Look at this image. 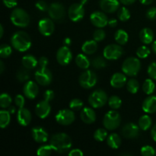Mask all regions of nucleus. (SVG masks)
I'll use <instances>...</instances> for the list:
<instances>
[{
	"label": "nucleus",
	"mask_w": 156,
	"mask_h": 156,
	"mask_svg": "<svg viewBox=\"0 0 156 156\" xmlns=\"http://www.w3.org/2000/svg\"><path fill=\"white\" fill-rule=\"evenodd\" d=\"M50 144L58 153H65L71 149L72 140L66 133H59L52 136Z\"/></svg>",
	"instance_id": "nucleus-1"
},
{
	"label": "nucleus",
	"mask_w": 156,
	"mask_h": 156,
	"mask_svg": "<svg viewBox=\"0 0 156 156\" xmlns=\"http://www.w3.org/2000/svg\"><path fill=\"white\" fill-rule=\"evenodd\" d=\"M12 45L20 52L27 51L31 47V39L26 32L19 30L12 35L11 38Z\"/></svg>",
	"instance_id": "nucleus-2"
},
{
	"label": "nucleus",
	"mask_w": 156,
	"mask_h": 156,
	"mask_svg": "<svg viewBox=\"0 0 156 156\" xmlns=\"http://www.w3.org/2000/svg\"><path fill=\"white\" fill-rule=\"evenodd\" d=\"M10 19L14 25L20 27H27L30 22V16L27 12L20 8H17L12 11Z\"/></svg>",
	"instance_id": "nucleus-3"
},
{
	"label": "nucleus",
	"mask_w": 156,
	"mask_h": 156,
	"mask_svg": "<svg viewBox=\"0 0 156 156\" xmlns=\"http://www.w3.org/2000/svg\"><path fill=\"white\" fill-rule=\"evenodd\" d=\"M141 69L140 59L135 57H129L124 60L122 65V71L128 76H136Z\"/></svg>",
	"instance_id": "nucleus-4"
},
{
	"label": "nucleus",
	"mask_w": 156,
	"mask_h": 156,
	"mask_svg": "<svg viewBox=\"0 0 156 156\" xmlns=\"http://www.w3.org/2000/svg\"><path fill=\"white\" fill-rule=\"evenodd\" d=\"M121 123V116L117 111H110L104 117L103 124L108 130H114L120 126Z\"/></svg>",
	"instance_id": "nucleus-5"
},
{
	"label": "nucleus",
	"mask_w": 156,
	"mask_h": 156,
	"mask_svg": "<svg viewBox=\"0 0 156 156\" xmlns=\"http://www.w3.org/2000/svg\"><path fill=\"white\" fill-rule=\"evenodd\" d=\"M108 101V94L101 89H97L94 91L88 98V103L94 108H102Z\"/></svg>",
	"instance_id": "nucleus-6"
},
{
	"label": "nucleus",
	"mask_w": 156,
	"mask_h": 156,
	"mask_svg": "<svg viewBox=\"0 0 156 156\" xmlns=\"http://www.w3.org/2000/svg\"><path fill=\"white\" fill-rule=\"evenodd\" d=\"M48 14L53 21L62 22L66 18L65 7L59 2H53L49 6Z\"/></svg>",
	"instance_id": "nucleus-7"
},
{
	"label": "nucleus",
	"mask_w": 156,
	"mask_h": 156,
	"mask_svg": "<svg viewBox=\"0 0 156 156\" xmlns=\"http://www.w3.org/2000/svg\"><path fill=\"white\" fill-rule=\"evenodd\" d=\"M79 82L82 88L89 89L95 86L98 82V76L94 72L91 70H86L80 75Z\"/></svg>",
	"instance_id": "nucleus-8"
},
{
	"label": "nucleus",
	"mask_w": 156,
	"mask_h": 156,
	"mask_svg": "<svg viewBox=\"0 0 156 156\" xmlns=\"http://www.w3.org/2000/svg\"><path fill=\"white\" fill-rule=\"evenodd\" d=\"M56 122L62 126H69L76 120V116L72 110L63 109L58 111L55 117Z\"/></svg>",
	"instance_id": "nucleus-9"
},
{
	"label": "nucleus",
	"mask_w": 156,
	"mask_h": 156,
	"mask_svg": "<svg viewBox=\"0 0 156 156\" xmlns=\"http://www.w3.org/2000/svg\"><path fill=\"white\" fill-rule=\"evenodd\" d=\"M34 77L36 79L37 82L39 85H43V86H47L49 85L52 82L53 80V75L50 69L46 67H40L34 73Z\"/></svg>",
	"instance_id": "nucleus-10"
},
{
	"label": "nucleus",
	"mask_w": 156,
	"mask_h": 156,
	"mask_svg": "<svg viewBox=\"0 0 156 156\" xmlns=\"http://www.w3.org/2000/svg\"><path fill=\"white\" fill-rule=\"evenodd\" d=\"M123 54V50L120 45L117 44H110L104 50V56L105 59L109 60L118 59Z\"/></svg>",
	"instance_id": "nucleus-11"
},
{
	"label": "nucleus",
	"mask_w": 156,
	"mask_h": 156,
	"mask_svg": "<svg viewBox=\"0 0 156 156\" xmlns=\"http://www.w3.org/2000/svg\"><path fill=\"white\" fill-rule=\"evenodd\" d=\"M68 15L69 19L73 22L80 21L85 15V9L81 3H74L69 8Z\"/></svg>",
	"instance_id": "nucleus-12"
},
{
	"label": "nucleus",
	"mask_w": 156,
	"mask_h": 156,
	"mask_svg": "<svg viewBox=\"0 0 156 156\" xmlns=\"http://www.w3.org/2000/svg\"><path fill=\"white\" fill-rule=\"evenodd\" d=\"M73 53L67 46H63L56 53V60L61 66H67L71 62Z\"/></svg>",
	"instance_id": "nucleus-13"
},
{
	"label": "nucleus",
	"mask_w": 156,
	"mask_h": 156,
	"mask_svg": "<svg viewBox=\"0 0 156 156\" xmlns=\"http://www.w3.org/2000/svg\"><path fill=\"white\" fill-rule=\"evenodd\" d=\"M38 30H39L40 33L44 36H50L54 32V22L51 18H43L38 23Z\"/></svg>",
	"instance_id": "nucleus-14"
},
{
	"label": "nucleus",
	"mask_w": 156,
	"mask_h": 156,
	"mask_svg": "<svg viewBox=\"0 0 156 156\" xmlns=\"http://www.w3.org/2000/svg\"><path fill=\"white\" fill-rule=\"evenodd\" d=\"M140 128L139 125L133 123L125 124L121 129V133L123 136L126 139L133 140L139 136L140 133Z\"/></svg>",
	"instance_id": "nucleus-15"
},
{
	"label": "nucleus",
	"mask_w": 156,
	"mask_h": 156,
	"mask_svg": "<svg viewBox=\"0 0 156 156\" xmlns=\"http://www.w3.org/2000/svg\"><path fill=\"white\" fill-rule=\"evenodd\" d=\"M90 20L91 24L98 28H102L108 24V18L107 15L104 12L99 11L93 12L90 15Z\"/></svg>",
	"instance_id": "nucleus-16"
},
{
	"label": "nucleus",
	"mask_w": 156,
	"mask_h": 156,
	"mask_svg": "<svg viewBox=\"0 0 156 156\" xmlns=\"http://www.w3.org/2000/svg\"><path fill=\"white\" fill-rule=\"evenodd\" d=\"M50 111H51V107L49 101L46 100L40 101L35 107V112L37 116L41 119L47 118L50 114Z\"/></svg>",
	"instance_id": "nucleus-17"
},
{
	"label": "nucleus",
	"mask_w": 156,
	"mask_h": 156,
	"mask_svg": "<svg viewBox=\"0 0 156 156\" xmlns=\"http://www.w3.org/2000/svg\"><path fill=\"white\" fill-rule=\"evenodd\" d=\"M23 92L27 98L34 99L39 93V88L34 82L28 81L24 84V88H23Z\"/></svg>",
	"instance_id": "nucleus-18"
},
{
	"label": "nucleus",
	"mask_w": 156,
	"mask_h": 156,
	"mask_svg": "<svg viewBox=\"0 0 156 156\" xmlns=\"http://www.w3.org/2000/svg\"><path fill=\"white\" fill-rule=\"evenodd\" d=\"M31 135L34 140L38 143H44L48 140V133L46 129L41 126L32 128Z\"/></svg>",
	"instance_id": "nucleus-19"
},
{
	"label": "nucleus",
	"mask_w": 156,
	"mask_h": 156,
	"mask_svg": "<svg viewBox=\"0 0 156 156\" xmlns=\"http://www.w3.org/2000/svg\"><path fill=\"white\" fill-rule=\"evenodd\" d=\"M100 7L103 12L114 13L120 8V2L118 0H101Z\"/></svg>",
	"instance_id": "nucleus-20"
},
{
	"label": "nucleus",
	"mask_w": 156,
	"mask_h": 156,
	"mask_svg": "<svg viewBox=\"0 0 156 156\" xmlns=\"http://www.w3.org/2000/svg\"><path fill=\"white\" fill-rule=\"evenodd\" d=\"M17 120L22 126H27L31 121V114L27 108H19L17 113Z\"/></svg>",
	"instance_id": "nucleus-21"
},
{
	"label": "nucleus",
	"mask_w": 156,
	"mask_h": 156,
	"mask_svg": "<svg viewBox=\"0 0 156 156\" xmlns=\"http://www.w3.org/2000/svg\"><path fill=\"white\" fill-rule=\"evenodd\" d=\"M81 120L87 124L93 123L96 120V114L93 109L91 108L85 107L81 111Z\"/></svg>",
	"instance_id": "nucleus-22"
},
{
	"label": "nucleus",
	"mask_w": 156,
	"mask_h": 156,
	"mask_svg": "<svg viewBox=\"0 0 156 156\" xmlns=\"http://www.w3.org/2000/svg\"><path fill=\"white\" fill-rule=\"evenodd\" d=\"M126 75L121 73H116L112 76L111 79V85L113 88H121L127 82Z\"/></svg>",
	"instance_id": "nucleus-23"
},
{
	"label": "nucleus",
	"mask_w": 156,
	"mask_h": 156,
	"mask_svg": "<svg viewBox=\"0 0 156 156\" xmlns=\"http://www.w3.org/2000/svg\"><path fill=\"white\" fill-rule=\"evenodd\" d=\"M143 110L147 114L156 112V96L150 95L146 98L143 103Z\"/></svg>",
	"instance_id": "nucleus-24"
},
{
	"label": "nucleus",
	"mask_w": 156,
	"mask_h": 156,
	"mask_svg": "<svg viewBox=\"0 0 156 156\" xmlns=\"http://www.w3.org/2000/svg\"><path fill=\"white\" fill-rule=\"evenodd\" d=\"M140 41L145 44H152L154 40V33L152 29L149 27H145L140 30Z\"/></svg>",
	"instance_id": "nucleus-25"
},
{
	"label": "nucleus",
	"mask_w": 156,
	"mask_h": 156,
	"mask_svg": "<svg viewBox=\"0 0 156 156\" xmlns=\"http://www.w3.org/2000/svg\"><path fill=\"white\" fill-rule=\"evenodd\" d=\"M98 50L97 41L94 40L93 41H87L82 44V50L85 54L91 55L94 54Z\"/></svg>",
	"instance_id": "nucleus-26"
},
{
	"label": "nucleus",
	"mask_w": 156,
	"mask_h": 156,
	"mask_svg": "<svg viewBox=\"0 0 156 156\" xmlns=\"http://www.w3.org/2000/svg\"><path fill=\"white\" fill-rule=\"evenodd\" d=\"M107 143L109 147L113 149H117L121 146L122 140L120 136L117 133H111L107 138Z\"/></svg>",
	"instance_id": "nucleus-27"
},
{
	"label": "nucleus",
	"mask_w": 156,
	"mask_h": 156,
	"mask_svg": "<svg viewBox=\"0 0 156 156\" xmlns=\"http://www.w3.org/2000/svg\"><path fill=\"white\" fill-rule=\"evenodd\" d=\"M38 64V61L32 55H26L22 58V65L27 69H33Z\"/></svg>",
	"instance_id": "nucleus-28"
},
{
	"label": "nucleus",
	"mask_w": 156,
	"mask_h": 156,
	"mask_svg": "<svg viewBox=\"0 0 156 156\" xmlns=\"http://www.w3.org/2000/svg\"><path fill=\"white\" fill-rule=\"evenodd\" d=\"M76 63L82 69H87L91 65V62L85 55L80 53L76 57Z\"/></svg>",
	"instance_id": "nucleus-29"
},
{
	"label": "nucleus",
	"mask_w": 156,
	"mask_h": 156,
	"mask_svg": "<svg viewBox=\"0 0 156 156\" xmlns=\"http://www.w3.org/2000/svg\"><path fill=\"white\" fill-rule=\"evenodd\" d=\"M114 38H115L116 42L118 44H120V45H125L128 42L129 36H128V34L124 30L119 29V30L116 31Z\"/></svg>",
	"instance_id": "nucleus-30"
},
{
	"label": "nucleus",
	"mask_w": 156,
	"mask_h": 156,
	"mask_svg": "<svg viewBox=\"0 0 156 156\" xmlns=\"http://www.w3.org/2000/svg\"><path fill=\"white\" fill-rule=\"evenodd\" d=\"M140 129L143 131L148 130L152 125V120L149 115H143L139 120L138 123Z\"/></svg>",
	"instance_id": "nucleus-31"
},
{
	"label": "nucleus",
	"mask_w": 156,
	"mask_h": 156,
	"mask_svg": "<svg viewBox=\"0 0 156 156\" xmlns=\"http://www.w3.org/2000/svg\"><path fill=\"white\" fill-rule=\"evenodd\" d=\"M9 111L2 110L0 111V126L4 129L9 125L11 122V115Z\"/></svg>",
	"instance_id": "nucleus-32"
},
{
	"label": "nucleus",
	"mask_w": 156,
	"mask_h": 156,
	"mask_svg": "<svg viewBox=\"0 0 156 156\" xmlns=\"http://www.w3.org/2000/svg\"><path fill=\"white\" fill-rule=\"evenodd\" d=\"M155 85L151 79H147L145 80L143 84V90L146 94H152L155 91Z\"/></svg>",
	"instance_id": "nucleus-33"
},
{
	"label": "nucleus",
	"mask_w": 156,
	"mask_h": 156,
	"mask_svg": "<svg viewBox=\"0 0 156 156\" xmlns=\"http://www.w3.org/2000/svg\"><path fill=\"white\" fill-rule=\"evenodd\" d=\"M126 88L129 93L136 94V93L138 92L139 89H140L139 82L135 79H130L126 82Z\"/></svg>",
	"instance_id": "nucleus-34"
},
{
	"label": "nucleus",
	"mask_w": 156,
	"mask_h": 156,
	"mask_svg": "<svg viewBox=\"0 0 156 156\" xmlns=\"http://www.w3.org/2000/svg\"><path fill=\"white\" fill-rule=\"evenodd\" d=\"M108 105L113 110L119 109L122 105V100L118 96L112 95L108 99Z\"/></svg>",
	"instance_id": "nucleus-35"
},
{
	"label": "nucleus",
	"mask_w": 156,
	"mask_h": 156,
	"mask_svg": "<svg viewBox=\"0 0 156 156\" xmlns=\"http://www.w3.org/2000/svg\"><path fill=\"white\" fill-rule=\"evenodd\" d=\"M91 65L95 69H102L106 67L107 62L105 60V57L102 56H96L91 61Z\"/></svg>",
	"instance_id": "nucleus-36"
},
{
	"label": "nucleus",
	"mask_w": 156,
	"mask_h": 156,
	"mask_svg": "<svg viewBox=\"0 0 156 156\" xmlns=\"http://www.w3.org/2000/svg\"><path fill=\"white\" fill-rule=\"evenodd\" d=\"M29 77H30V73H29L28 69L26 68L20 69L16 73V79L21 82H24L28 80Z\"/></svg>",
	"instance_id": "nucleus-37"
},
{
	"label": "nucleus",
	"mask_w": 156,
	"mask_h": 156,
	"mask_svg": "<svg viewBox=\"0 0 156 156\" xmlns=\"http://www.w3.org/2000/svg\"><path fill=\"white\" fill-rule=\"evenodd\" d=\"M12 99L9 94L2 93L0 96V106L2 108L5 109L6 108H9L12 104Z\"/></svg>",
	"instance_id": "nucleus-38"
},
{
	"label": "nucleus",
	"mask_w": 156,
	"mask_h": 156,
	"mask_svg": "<svg viewBox=\"0 0 156 156\" xmlns=\"http://www.w3.org/2000/svg\"><path fill=\"white\" fill-rule=\"evenodd\" d=\"M117 17L121 21H126L130 18V12L126 7H121L117 12Z\"/></svg>",
	"instance_id": "nucleus-39"
},
{
	"label": "nucleus",
	"mask_w": 156,
	"mask_h": 156,
	"mask_svg": "<svg viewBox=\"0 0 156 156\" xmlns=\"http://www.w3.org/2000/svg\"><path fill=\"white\" fill-rule=\"evenodd\" d=\"M94 138L98 142H103L106 138H108V132L105 129L99 128L94 132Z\"/></svg>",
	"instance_id": "nucleus-40"
},
{
	"label": "nucleus",
	"mask_w": 156,
	"mask_h": 156,
	"mask_svg": "<svg viewBox=\"0 0 156 156\" xmlns=\"http://www.w3.org/2000/svg\"><path fill=\"white\" fill-rule=\"evenodd\" d=\"M151 50L146 46H141L136 50V55L140 59H146L150 55Z\"/></svg>",
	"instance_id": "nucleus-41"
},
{
	"label": "nucleus",
	"mask_w": 156,
	"mask_h": 156,
	"mask_svg": "<svg viewBox=\"0 0 156 156\" xmlns=\"http://www.w3.org/2000/svg\"><path fill=\"white\" fill-rule=\"evenodd\" d=\"M53 149L51 145H44L41 146L37 151V154L40 156H47L50 155L53 152Z\"/></svg>",
	"instance_id": "nucleus-42"
},
{
	"label": "nucleus",
	"mask_w": 156,
	"mask_h": 156,
	"mask_svg": "<svg viewBox=\"0 0 156 156\" xmlns=\"http://www.w3.org/2000/svg\"><path fill=\"white\" fill-rule=\"evenodd\" d=\"M84 106V103L82 100L78 98L73 99L71 101L69 102V108L70 109L73 111H79V110L82 109Z\"/></svg>",
	"instance_id": "nucleus-43"
},
{
	"label": "nucleus",
	"mask_w": 156,
	"mask_h": 156,
	"mask_svg": "<svg viewBox=\"0 0 156 156\" xmlns=\"http://www.w3.org/2000/svg\"><path fill=\"white\" fill-rule=\"evenodd\" d=\"M12 53V49L8 44H2L0 47V56L2 58H7L11 56Z\"/></svg>",
	"instance_id": "nucleus-44"
},
{
	"label": "nucleus",
	"mask_w": 156,
	"mask_h": 156,
	"mask_svg": "<svg viewBox=\"0 0 156 156\" xmlns=\"http://www.w3.org/2000/svg\"><path fill=\"white\" fill-rule=\"evenodd\" d=\"M105 36H106V34H105V30L103 29L98 28L95 30V31L93 34V39L97 42H100L105 39Z\"/></svg>",
	"instance_id": "nucleus-45"
},
{
	"label": "nucleus",
	"mask_w": 156,
	"mask_h": 156,
	"mask_svg": "<svg viewBox=\"0 0 156 156\" xmlns=\"http://www.w3.org/2000/svg\"><path fill=\"white\" fill-rule=\"evenodd\" d=\"M156 152L152 146H145L141 149V155L143 156H153Z\"/></svg>",
	"instance_id": "nucleus-46"
},
{
	"label": "nucleus",
	"mask_w": 156,
	"mask_h": 156,
	"mask_svg": "<svg viewBox=\"0 0 156 156\" xmlns=\"http://www.w3.org/2000/svg\"><path fill=\"white\" fill-rule=\"evenodd\" d=\"M148 74L149 77L154 80H156V62H152L148 67Z\"/></svg>",
	"instance_id": "nucleus-47"
},
{
	"label": "nucleus",
	"mask_w": 156,
	"mask_h": 156,
	"mask_svg": "<svg viewBox=\"0 0 156 156\" xmlns=\"http://www.w3.org/2000/svg\"><path fill=\"white\" fill-rule=\"evenodd\" d=\"M35 6L41 12H46V11H48L49 9L48 4L44 0H39L38 2H37Z\"/></svg>",
	"instance_id": "nucleus-48"
},
{
	"label": "nucleus",
	"mask_w": 156,
	"mask_h": 156,
	"mask_svg": "<svg viewBox=\"0 0 156 156\" xmlns=\"http://www.w3.org/2000/svg\"><path fill=\"white\" fill-rule=\"evenodd\" d=\"M15 103L16 106L19 108H24V105H25V99H24V96L21 95V94H18V95L15 96Z\"/></svg>",
	"instance_id": "nucleus-49"
},
{
	"label": "nucleus",
	"mask_w": 156,
	"mask_h": 156,
	"mask_svg": "<svg viewBox=\"0 0 156 156\" xmlns=\"http://www.w3.org/2000/svg\"><path fill=\"white\" fill-rule=\"evenodd\" d=\"M146 17L149 18V20L152 21V20L156 19V8L152 7L150 8L149 10L146 12Z\"/></svg>",
	"instance_id": "nucleus-50"
},
{
	"label": "nucleus",
	"mask_w": 156,
	"mask_h": 156,
	"mask_svg": "<svg viewBox=\"0 0 156 156\" xmlns=\"http://www.w3.org/2000/svg\"><path fill=\"white\" fill-rule=\"evenodd\" d=\"M54 92H53L52 90H47V91L44 92V100L47 101H51L53 100L54 98Z\"/></svg>",
	"instance_id": "nucleus-51"
},
{
	"label": "nucleus",
	"mask_w": 156,
	"mask_h": 156,
	"mask_svg": "<svg viewBox=\"0 0 156 156\" xmlns=\"http://www.w3.org/2000/svg\"><path fill=\"white\" fill-rule=\"evenodd\" d=\"M3 4L9 9H12L18 5L17 0H2Z\"/></svg>",
	"instance_id": "nucleus-52"
},
{
	"label": "nucleus",
	"mask_w": 156,
	"mask_h": 156,
	"mask_svg": "<svg viewBox=\"0 0 156 156\" xmlns=\"http://www.w3.org/2000/svg\"><path fill=\"white\" fill-rule=\"evenodd\" d=\"M49 63V60L47 57L45 56H42L38 60V65L40 66V67H43V68H46L47 66Z\"/></svg>",
	"instance_id": "nucleus-53"
},
{
	"label": "nucleus",
	"mask_w": 156,
	"mask_h": 156,
	"mask_svg": "<svg viewBox=\"0 0 156 156\" xmlns=\"http://www.w3.org/2000/svg\"><path fill=\"white\" fill-rule=\"evenodd\" d=\"M69 156H82L83 155V152H82V150L79 149H74L70 150V152H69Z\"/></svg>",
	"instance_id": "nucleus-54"
},
{
	"label": "nucleus",
	"mask_w": 156,
	"mask_h": 156,
	"mask_svg": "<svg viewBox=\"0 0 156 156\" xmlns=\"http://www.w3.org/2000/svg\"><path fill=\"white\" fill-rule=\"evenodd\" d=\"M108 25L111 27H115L117 25V21L115 18H111L108 20Z\"/></svg>",
	"instance_id": "nucleus-55"
},
{
	"label": "nucleus",
	"mask_w": 156,
	"mask_h": 156,
	"mask_svg": "<svg viewBox=\"0 0 156 156\" xmlns=\"http://www.w3.org/2000/svg\"><path fill=\"white\" fill-rule=\"evenodd\" d=\"M151 136L155 142H156V123L153 126L152 130H151Z\"/></svg>",
	"instance_id": "nucleus-56"
},
{
	"label": "nucleus",
	"mask_w": 156,
	"mask_h": 156,
	"mask_svg": "<svg viewBox=\"0 0 156 156\" xmlns=\"http://www.w3.org/2000/svg\"><path fill=\"white\" fill-rule=\"evenodd\" d=\"M120 2L125 5H132L133 3L135 2L136 0H120Z\"/></svg>",
	"instance_id": "nucleus-57"
},
{
	"label": "nucleus",
	"mask_w": 156,
	"mask_h": 156,
	"mask_svg": "<svg viewBox=\"0 0 156 156\" xmlns=\"http://www.w3.org/2000/svg\"><path fill=\"white\" fill-rule=\"evenodd\" d=\"M63 44H64V46H67V47H69V46H70L72 44L71 39H70L69 37L65 38L63 41Z\"/></svg>",
	"instance_id": "nucleus-58"
},
{
	"label": "nucleus",
	"mask_w": 156,
	"mask_h": 156,
	"mask_svg": "<svg viewBox=\"0 0 156 156\" xmlns=\"http://www.w3.org/2000/svg\"><path fill=\"white\" fill-rule=\"evenodd\" d=\"M140 2L143 5H150L151 3L153 2V0H140Z\"/></svg>",
	"instance_id": "nucleus-59"
},
{
	"label": "nucleus",
	"mask_w": 156,
	"mask_h": 156,
	"mask_svg": "<svg viewBox=\"0 0 156 156\" xmlns=\"http://www.w3.org/2000/svg\"><path fill=\"white\" fill-rule=\"evenodd\" d=\"M5 69V66L2 61H0V73H2Z\"/></svg>",
	"instance_id": "nucleus-60"
},
{
	"label": "nucleus",
	"mask_w": 156,
	"mask_h": 156,
	"mask_svg": "<svg viewBox=\"0 0 156 156\" xmlns=\"http://www.w3.org/2000/svg\"><path fill=\"white\" fill-rule=\"evenodd\" d=\"M9 111L10 112V114H15V107H9Z\"/></svg>",
	"instance_id": "nucleus-61"
},
{
	"label": "nucleus",
	"mask_w": 156,
	"mask_h": 156,
	"mask_svg": "<svg viewBox=\"0 0 156 156\" xmlns=\"http://www.w3.org/2000/svg\"><path fill=\"white\" fill-rule=\"evenodd\" d=\"M3 34H4V29H3L2 25H0V37H2Z\"/></svg>",
	"instance_id": "nucleus-62"
},
{
	"label": "nucleus",
	"mask_w": 156,
	"mask_h": 156,
	"mask_svg": "<svg viewBox=\"0 0 156 156\" xmlns=\"http://www.w3.org/2000/svg\"><path fill=\"white\" fill-rule=\"evenodd\" d=\"M152 50H153L154 53H155V54H156V41H154L153 44H152Z\"/></svg>",
	"instance_id": "nucleus-63"
},
{
	"label": "nucleus",
	"mask_w": 156,
	"mask_h": 156,
	"mask_svg": "<svg viewBox=\"0 0 156 156\" xmlns=\"http://www.w3.org/2000/svg\"><path fill=\"white\" fill-rule=\"evenodd\" d=\"M87 2H88V0H81V1H80V3L82 5H84L86 4Z\"/></svg>",
	"instance_id": "nucleus-64"
}]
</instances>
